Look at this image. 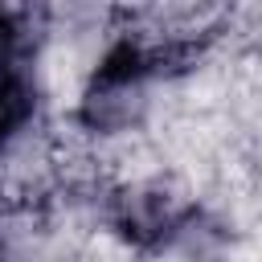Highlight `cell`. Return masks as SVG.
<instances>
[{
  "label": "cell",
  "instance_id": "cell-1",
  "mask_svg": "<svg viewBox=\"0 0 262 262\" xmlns=\"http://www.w3.org/2000/svg\"><path fill=\"white\" fill-rule=\"evenodd\" d=\"M29 111H33V82L25 37L12 25V16L0 12V143L29 119Z\"/></svg>",
  "mask_w": 262,
  "mask_h": 262
}]
</instances>
